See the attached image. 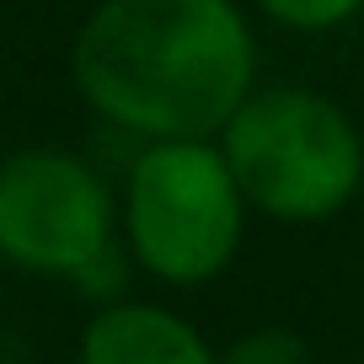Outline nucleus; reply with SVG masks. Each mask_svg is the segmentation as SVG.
<instances>
[{
  "mask_svg": "<svg viewBox=\"0 0 364 364\" xmlns=\"http://www.w3.org/2000/svg\"><path fill=\"white\" fill-rule=\"evenodd\" d=\"M75 86L139 139H215L252 97L257 43L236 0H102L75 33Z\"/></svg>",
  "mask_w": 364,
  "mask_h": 364,
  "instance_id": "obj_1",
  "label": "nucleus"
},
{
  "mask_svg": "<svg viewBox=\"0 0 364 364\" xmlns=\"http://www.w3.org/2000/svg\"><path fill=\"white\" fill-rule=\"evenodd\" d=\"M247 209L316 225L353 204L364 182V139L332 97L306 86L252 91L220 134Z\"/></svg>",
  "mask_w": 364,
  "mask_h": 364,
  "instance_id": "obj_2",
  "label": "nucleus"
},
{
  "mask_svg": "<svg viewBox=\"0 0 364 364\" xmlns=\"http://www.w3.org/2000/svg\"><path fill=\"white\" fill-rule=\"evenodd\" d=\"M247 220L225 150L209 139H156L124 188V236L134 262L161 284H204L230 268Z\"/></svg>",
  "mask_w": 364,
  "mask_h": 364,
  "instance_id": "obj_3",
  "label": "nucleus"
},
{
  "mask_svg": "<svg viewBox=\"0 0 364 364\" xmlns=\"http://www.w3.org/2000/svg\"><path fill=\"white\" fill-rule=\"evenodd\" d=\"M102 252H113V193L91 161L48 145L0 161V257L75 279Z\"/></svg>",
  "mask_w": 364,
  "mask_h": 364,
  "instance_id": "obj_4",
  "label": "nucleus"
},
{
  "mask_svg": "<svg viewBox=\"0 0 364 364\" xmlns=\"http://www.w3.org/2000/svg\"><path fill=\"white\" fill-rule=\"evenodd\" d=\"M80 364H220V353L177 311L145 306V300H118L86 321Z\"/></svg>",
  "mask_w": 364,
  "mask_h": 364,
  "instance_id": "obj_5",
  "label": "nucleus"
},
{
  "mask_svg": "<svg viewBox=\"0 0 364 364\" xmlns=\"http://www.w3.org/2000/svg\"><path fill=\"white\" fill-rule=\"evenodd\" d=\"M220 364H311V343L289 327H252L220 353Z\"/></svg>",
  "mask_w": 364,
  "mask_h": 364,
  "instance_id": "obj_6",
  "label": "nucleus"
},
{
  "mask_svg": "<svg viewBox=\"0 0 364 364\" xmlns=\"http://www.w3.org/2000/svg\"><path fill=\"white\" fill-rule=\"evenodd\" d=\"M257 6L279 27H295V33H332L364 11V0H257Z\"/></svg>",
  "mask_w": 364,
  "mask_h": 364,
  "instance_id": "obj_7",
  "label": "nucleus"
}]
</instances>
